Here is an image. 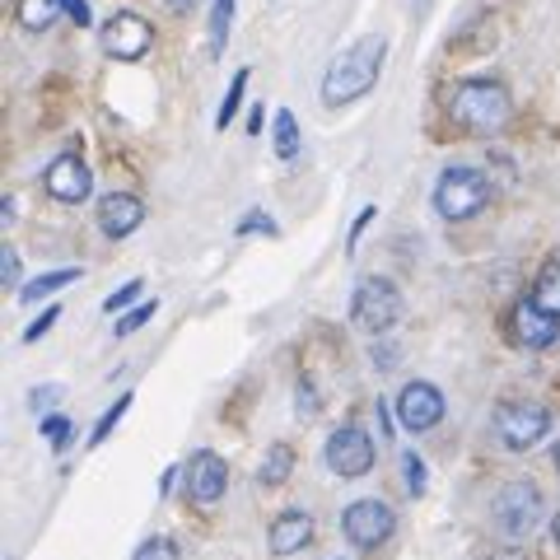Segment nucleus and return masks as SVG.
Here are the masks:
<instances>
[{
  "mask_svg": "<svg viewBox=\"0 0 560 560\" xmlns=\"http://www.w3.org/2000/svg\"><path fill=\"white\" fill-rule=\"evenodd\" d=\"M383 61H388V43L383 38H360L355 47H346L341 57H331L323 75V103L327 108H346V103L364 98L378 84Z\"/></svg>",
  "mask_w": 560,
  "mask_h": 560,
  "instance_id": "1",
  "label": "nucleus"
},
{
  "mask_svg": "<svg viewBox=\"0 0 560 560\" xmlns=\"http://www.w3.org/2000/svg\"><path fill=\"white\" fill-rule=\"evenodd\" d=\"M448 113H453V121H458L463 131L490 136V131H500L504 121H510L514 98H510V90H504L500 80H467V84H458Z\"/></svg>",
  "mask_w": 560,
  "mask_h": 560,
  "instance_id": "2",
  "label": "nucleus"
},
{
  "mask_svg": "<svg viewBox=\"0 0 560 560\" xmlns=\"http://www.w3.org/2000/svg\"><path fill=\"white\" fill-rule=\"evenodd\" d=\"M490 187L486 173L477 168H444L440 183H434V210H440L444 220H471L481 215L486 201H490Z\"/></svg>",
  "mask_w": 560,
  "mask_h": 560,
  "instance_id": "3",
  "label": "nucleus"
},
{
  "mask_svg": "<svg viewBox=\"0 0 560 560\" xmlns=\"http://www.w3.org/2000/svg\"><path fill=\"white\" fill-rule=\"evenodd\" d=\"M350 318H355L360 331L383 337V331L401 318V290L388 276H364L355 285V300H350Z\"/></svg>",
  "mask_w": 560,
  "mask_h": 560,
  "instance_id": "4",
  "label": "nucleus"
},
{
  "mask_svg": "<svg viewBox=\"0 0 560 560\" xmlns=\"http://www.w3.org/2000/svg\"><path fill=\"white\" fill-rule=\"evenodd\" d=\"M490 518H495V528L510 541L528 537L537 528V518H541V490L533 481H510L495 495V504H490Z\"/></svg>",
  "mask_w": 560,
  "mask_h": 560,
  "instance_id": "5",
  "label": "nucleus"
},
{
  "mask_svg": "<svg viewBox=\"0 0 560 560\" xmlns=\"http://www.w3.org/2000/svg\"><path fill=\"white\" fill-rule=\"evenodd\" d=\"M393 528H397V514L383 500H355V504H346V514H341V533L350 547H360V551L383 547V541L393 537Z\"/></svg>",
  "mask_w": 560,
  "mask_h": 560,
  "instance_id": "6",
  "label": "nucleus"
},
{
  "mask_svg": "<svg viewBox=\"0 0 560 560\" xmlns=\"http://www.w3.org/2000/svg\"><path fill=\"white\" fill-rule=\"evenodd\" d=\"M551 430V416L537 407V401H504V407L495 411V434L504 448L514 453H528L541 434Z\"/></svg>",
  "mask_w": 560,
  "mask_h": 560,
  "instance_id": "7",
  "label": "nucleus"
},
{
  "mask_svg": "<svg viewBox=\"0 0 560 560\" xmlns=\"http://www.w3.org/2000/svg\"><path fill=\"white\" fill-rule=\"evenodd\" d=\"M98 43H103V51L108 57H117V61H140L145 51L154 47V28L140 20V14H131V10H117L108 24L98 28Z\"/></svg>",
  "mask_w": 560,
  "mask_h": 560,
  "instance_id": "8",
  "label": "nucleus"
},
{
  "mask_svg": "<svg viewBox=\"0 0 560 560\" xmlns=\"http://www.w3.org/2000/svg\"><path fill=\"white\" fill-rule=\"evenodd\" d=\"M327 467L337 471V477H346V481L370 477L374 471V440L360 425H341L327 440Z\"/></svg>",
  "mask_w": 560,
  "mask_h": 560,
  "instance_id": "9",
  "label": "nucleus"
},
{
  "mask_svg": "<svg viewBox=\"0 0 560 560\" xmlns=\"http://www.w3.org/2000/svg\"><path fill=\"white\" fill-rule=\"evenodd\" d=\"M397 420L407 425L411 434H425V430H434L444 420V393L434 388V383H407L401 388V397H397Z\"/></svg>",
  "mask_w": 560,
  "mask_h": 560,
  "instance_id": "10",
  "label": "nucleus"
},
{
  "mask_svg": "<svg viewBox=\"0 0 560 560\" xmlns=\"http://www.w3.org/2000/svg\"><path fill=\"white\" fill-rule=\"evenodd\" d=\"M43 187H47V197L51 201H61V206H80L84 197H90V164L80 160V154H61V160H51V168L43 173Z\"/></svg>",
  "mask_w": 560,
  "mask_h": 560,
  "instance_id": "11",
  "label": "nucleus"
},
{
  "mask_svg": "<svg viewBox=\"0 0 560 560\" xmlns=\"http://www.w3.org/2000/svg\"><path fill=\"white\" fill-rule=\"evenodd\" d=\"M510 331H514V341H518V346L547 350V346H556V337H560V318L541 308L537 300H518L514 313H510Z\"/></svg>",
  "mask_w": 560,
  "mask_h": 560,
  "instance_id": "12",
  "label": "nucleus"
},
{
  "mask_svg": "<svg viewBox=\"0 0 560 560\" xmlns=\"http://www.w3.org/2000/svg\"><path fill=\"white\" fill-rule=\"evenodd\" d=\"M183 477H187V495L197 500V504H215L224 495V486H230V463L220 458V453H197L187 467H183Z\"/></svg>",
  "mask_w": 560,
  "mask_h": 560,
  "instance_id": "13",
  "label": "nucleus"
},
{
  "mask_svg": "<svg viewBox=\"0 0 560 560\" xmlns=\"http://www.w3.org/2000/svg\"><path fill=\"white\" fill-rule=\"evenodd\" d=\"M98 224L108 238H127L145 224V206H140V197H131V191H113V197L98 201Z\"/></svg>",
  "mask_w": 560,
  "mask_h": 560,
  "instance_id": "14",
  "label": "nucleus"
},
{
  "mask_svg": "<svg viewBox=\"0 0 560 560\" xmlns=\"http://www.w3.org/2000/svg\"><path fill=\"white\" fill-rule=\"evenodd\" d=\"M308 541H313V518L304 510H285L271 523V551L276 556H294V551H304Z\"/></svg>",
  "mask_w": 560,
  "mask_h": 560,
  "instance_id": "15",
  "label": "nucleus"
},
{
  "mask_svg": "<svg viewBox=\"0 0 560 560\" xmlns=\"http://www.w3.org/2000/svg\"><path fill=\"white\" fill-rule=\"evenodd\" d=\"M290 471H294V448L290 444H271L267 448V463H261V471H257V481L267 486V490H276V486L290 481Z\"/></svg>",
  "mask_w": 560,
  "mask_h": 560,
  "instance_id": "16",
  "label": "nucleus"
},
{
  "mask_svg": "<svg viewBox=\"0 0 560 560\" xmlns=\"http://www.w3.org/2000/svg\"><path fill=\"white\" fill-rule=\"evenodd\" d=\"M75 280H80L75 267L47 271V276H38V280H28V285L20 290V300H24V304H38V300H47V294H57V290H66V285H75Z\"/></svg>",
  "mask_w": 560,
  "mask_h": 560,
  "instance_id": "17",
  "label": "nucleus"
},
{
  "mask_svg": "<svg viewBox=\"0 0 560 560\" xmlns=\"http://www.w3.org/2000/svg\"><path fill=\"white\" fill-rule=\"evenodd\" d=\"M20 24L28 28V33H43V28H51V20L66 10V0H20Z\"/></svg>",
  "mask_w": 560,
  "mask_h": 560,
  "instance_id": "18",
  "label": "nucleus"
},
{
  "mask_svg": "<svg viewBox=\"0 0 560 560\" xmlns=\"http://www.w3.org/2000/svg\"><path fill=\"white\" fill-rule=\"evenodd\" d=\"M271 136H276V154L290 164L294 154H300V121H294V113H290V108H280V113H276Z\"/></svg>",
  "mask_w": 560,
  "mask_h": 560,
  "instance_id": "19",
  "label": "nucleus"
},
{
  "mask_svg": "<svg viewBox=\"0 0 560 560\" xmlns=\"http://www.w3.org/2000/svg\"><path fill=\"white\" fill-rule=\"evenodd\" d=\"M533 300L547 308V313H556L560 318V257H551L547 267H541V276H537V285H533Z\"/></svg>",
  "mask_w": 560,
  "mask_h": 560,
  "instance_id": "20",
  "label": "nucleus"
},
{
  "mask_svg": "<svg viewBox=\"0 0 560 560\" xmlns=\"http://www.w3.org/2000/svg\"><path fill=\"white\" fill-rule=\"evenodd\" d=\"M230 24H234V0H210V57H220L224 51Z\"/></svg>",
  "mask_w": 560,
  "mask_h": 560,
  "instance_id": "21",
  "label": "nucleus"
},
{
  "mask_svg": "<svg viewBox=\"0 0 560 560\" xmlns=\"http://www.w3.org/2000/svg\"><path fill=\"white\" fill-rule=\"evenodd\" d=\"M127 411H131V393H121V397H117V407L103 411V420H98L94 434H90V444H103V440H108V434L121 425V416H127Z\"/></svg>",
  "mask_w": 560,
  "mask_h": 560,
  "instance_id": "22",
  "label": "nucleus"
},
{
  "mask_svg": "<svg viewBox=\"0 0 560 560\" xmlns=\"http://www.w3.org/2000/svg\"><path fill=\"white\" fill-rule=\"evenodd\" d=\"M243 90H248V70H238L234 75V84H230V94H224V103H220V117H215V127L224 131L234 121V113H238V103H243Z\"/></svg>",
  "mask_w": 560,
  "mask_h": 560,
  "instance_id": "23",
  "label": "nucleus"
},
{
  "mask_svg": "<svg viewBox=\"0 0 560 560\" xmlns=\"http://www.w3.org/2000/svg\"><path fill=\"white\" fill-rule=\"evenodd\" d=\"M131 560H183V556H178V541L173 537H150V541H140V551Z\"/></svg>",
  "mask_w": 560,
  "mask_h": 560,
  "instance_id": "24",
  "label": "nucleus"
},
{
  "mask_svg": "<svg viewBox=\"0 0 560 560\" xmlns=\"http://www.w3.org/2000/svg\"><path fill=\"white\" fill-rule=\"evenodd\" d=\"M154 313H160V300H145V304H140V308H131V313H127V318H121V323H117V337H131V331H136V327H145V323L154 318Z\"/></svg>",
  "mask_w": 560,
  "mask_h": 560,
  "instance_id": "25",
  "label": "nucleus"
},
{
  "mask_svg": "<svg viewBox=\"0 0 560 560\" xmlns=\"http://www.w3.org/2000/svg\"><path fill=\"white\" fill-rule=\"evenodd\" d=\"M401 471H407V490L411 495H425V463L416 453H401Z\"/></svg>",
  "mask_w": 560,
  "mask_h": 560,
  "instance_id": "26",
  "label": "nucleus"
},
{
  "mask_svg": "<svg viewBox=\"0 0 560 560\" xmlns=\"http://www.w3.org/2000/svg\"><path fill=\"white\" fill-rule=\"evenodd\" d=\"M43 434L51 440V448H66L70 444V420L66 416H47L43 420Z\"/></svg>",
  "mask_w": 560,
  "mask_h": 560,
  "instance_id": "27",
  "label": "nucleus"
},
{
  "mask_svg": "<svg viewBox=\"0 0 560 560\" xmlns=\"http://www.w3.org/2000/svg\"><path fill=\"white\" fill-rule=\"evenodd\" d=\"M131 300H140V280H131V285H121L117 294H108V300H103V308H108V313H121Z\"/></svg>",
  "mask_w": 560,
  "mask_h": 560,
  "instance_id": "28",
  "label": "nucleus"
},
{
  "mask_svg": "<svg viewBox=\"0 0 560 560\" xmlns=\"http://www.w3.org/2000/svg\"><path fill=\"white\" fill-rule=\"evenodd\" d=\"M238 234H276V220H271V215H261V210H253V215H243Z\"/></svg>",
  "mask_w": 560,
  "mask_h": 560,
  "instance_id": "29",
  "label": "nucleus"
},
{
  "mask_svg": "<svg viewBox=\"0 0 560 560\" xmlns=\"http://www.w3.org/2000/svg\"><path fill=\"white\" fill-rule=\"evenodd\" d=\"M294 407H300V416H318V388L304 378L300 383V393H294Z\"/></svg>",
  "mask_w": 560,
  "mask_h": 560,
  "instance_id": "30",
  "label": "nucleus"
},
{
  "mask_svg": "<svg viewBox=\"0 0 560 560\" xmlns=\"http://www.w3.org/2000/svg\"><path fill=\"white\" fill-rule=\"evenodd\" d=\"M0 280H5V285H20V253L14 248L0 253Z\"/></svg>",
  "mask_w": 560,
  "mask_h": 560,
  "instance_id": "31",
  "label": "nucleus"
},
{
  "mask_svg": "<svg viewBox=\"0 0 560 560\" xmlns=\"http://www.w3.org/2000/svg\"><path fill=\"white\" fill-rule=\"evenodd\" d=\"M66 14H70V20H75L80 28L94 20V14H90V0H66Z\"/></svg>",
  "mask_w": 560,
  "mask_h": 560,
  "instance_id": "32",
  "label": "nucleus"
},
{
  "mask_svg": "<svg viewBox=\"0 0 560 560\" xmlns=\"http://www.w3.org/2000/svg\"><path fill=\"white\" fill-rule=\"evenodd\" d=\"M28 401H33L38 411H43V407H57V401H61V388H33V397H28Z\"/></svg>",
  "mask_w": 560,
  "mask_h": 560,
  "instance_id": "33",
  "label": "nucleus"
},
{
  "mask_svg": "<svg viewBox=\"0 0 560 560\" xmlns=\"http://www.w3.org/2000/svg\"><path fill=\"white\" fill-rule=\"evenodd\" d=\"M51 323H57V308H47V313H43V318H38V323H33V327L24 331V341H38V337H43V331H47Z\"/></svg>",
  "mask_w": 560,
  "mask_h": 560,
  "instance_id": "34",
  "label": "nucleus"
},
{
  "mask_svg": "<svg viewBox=\"0 0 560 560\" xmlns=\"http://www.w3.org/2000/svg\"><path fill=\"white\" fill-rule=\"evenodd\" d=\"M370 220H374V206H364V210H360V220H355V230H350V248L360 243V234H364V224H370Z\"/></svg>",
  "mask_w": 560,
  "mask_h": 560,
  "instance_id": "35",
  "label": "nucleus"
},
{
  "mask_svg": "<svg viewBox=\"0 0 560 560\" xmlns=\"http://www.w3.org/2000/svg\"><path fill=\"white\" fill-rule=\"evenodd\" d=\"M374 416H378V430H383V434H393V416H388V407H383V401L374 407Z\"/></svg>",
  "mask_w": 560,
  "mask_h": 560,
  "instance_id": "36",
  "label": "nucleus"
},
{
  "mask_svg": "<svg viewBox=\"0 0 560 560\" xmlns=\"http://www.w3.org/2000/svg\"><path fill=\"white\" fill-rule=\"evenodd\" d=\"M490 560H528V556H523L518 547H504V551H495V556H490Z\"/></svg>",
  "mask_w": 560,
  "mask_h": 560,
  "instance_id": "37",
  "label": "nucleus"
},
{
  "mask_svg": "<svg viewBox=\"0 0 560 560\" xmlns=\"http://www.w3.org/2000/svg\"><path fill=\"white\" fill-rule=\"evenodd\" d=\"M173 5H178V10H191V5H197V0H173Z\"/></svg>",
  "mask_w": 560,
  "mask_h": 560,
  "instance_id": "38",
  "label": "nucleus"
},
{
  "mask_svg": "<svg viewBox=\"0 0 560 560\" xmlns=\"http://www.w3.org/2000/svg\"><path fill=\"white\" fill-rule=\"evenodd\" d=\"M551 533H556V541H560V510H556V523H551Z\"/></svg>",
  "mask_w": 560,
  "mask_h": 560,
  "instance_id": "39",
  "label": "nucleus"
},
{
  "mask_svg": "<svg viewBox=\"0 0 560 560\" xmlns=\"http://www.w3.org/2000/svg\"><path fill=\"white\" fill-rule=\"evenodd\" d=\"M556 471H560V444H556Z\"/></svg>",
  "mask_w": 560,
  "mask_h": 560,
  "instance_id": "40",
  "label": "nucleus"
}]
</instances>
